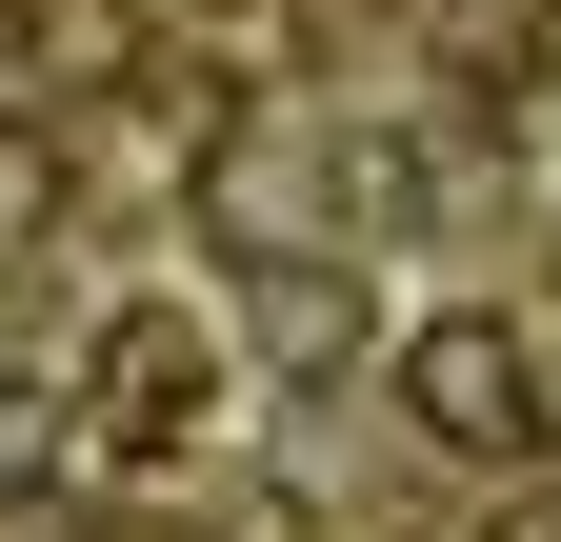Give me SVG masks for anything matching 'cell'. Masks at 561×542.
Returning <instances> with one entry per match:
<instances>
[{"label": "cell", "mask_w": 561, "mask_h": 542, "mask_svg": "<svg viewBox=\"0 0 561 542\" xmlns=\"http://www.w3.org/2000/svg\"><path fill=\"white\" fill-rule=\"evenodd\" d=\"M401 402H421L442 442H502V462H522V422H541V382H522L502 321H421V342H401Z\"/></svg>", "instance_id": "1"}, {"label": "cell", "mask_w": 561, "mask_h": 542, "mask_svg": "<svg viewBox=\"0 0 561 542\" xmlns=\"http://www.w3.org/2000/svg\"><path fill=\"white\" fill-rule=\"evenodd\" d=\"M41 222V142H0V241H21Z\"/></svg>", "instance_id": "3"}, {"label": "cell", "mask_w": 561, "mask_h": 542, "mask_svg": "<svg viewBox=\"0 0 561 542\" xmlns=\"http://www.w3.org/2000/svg\"><path fill=\"white\" fill-rule=\"evenodd\" d=\"M101 382H121V442H181L201 422V321H121Z\"/></svg>", "instance_id": "2"}]
</instances>
